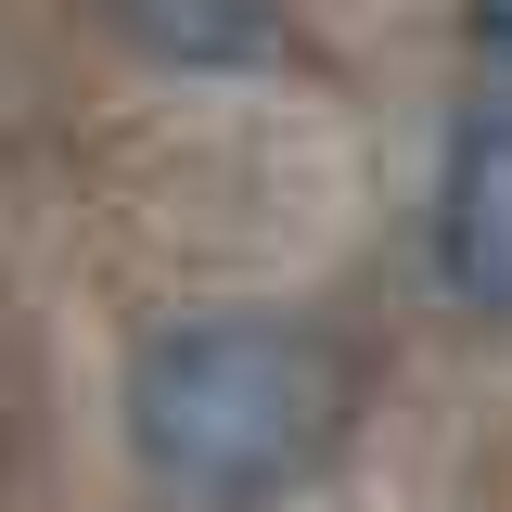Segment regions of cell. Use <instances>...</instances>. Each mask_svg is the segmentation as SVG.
Listing matches in <instances>:
<instances>
[{
  "instance_id": "2",
  "label": "cell",
  "mask_w": 512,
  "mask_h": 512,
  "mask_svg": "<svg viewBox=\"0 0 512 512\" xmlns=\"http://www.w3.org/2000/svg\"><path fill=\"white\" fill-rule=\"evenodd\" d=\"M436 256L474 308H512V116H474L436 192Z\"/></svg>"
},
{
  "instance_id": "3",
  "label": "cell",
  "mask_w": 512,
  "mask_h": 512,
  "mask_svg": "<svg viewBox=\"0 0 512 512\" xmlns=\"http://www.w3.org/2000/svg\"><path fill=\"white\" fill-rule=\"evenodd\" d=\"M116 13L180 64H256L269 52V0H116Z\"/></svg>"
},
{
  "instance_id": "1",
  "label": "cell",
  "mask_w": 512,
  "mask_h": 512,
  "mask_svg": "<svg viewBox=\"0 0 512 512\" xmlns=\"http://www.w3.org/2000/svg\"><path fill=\"white\" fill-rule=\"evenodd\" d=\"M333 410H346V384L320 359V333L269 308L167 320L128 372V448L167 512H269L333 448Z\"/></svg>"
},
{
  "instance_id": "4",
  "label": "cell",
  "mask_w": 512,
  "mask_h": 512,
  "mask_svg": "<svg viewBox=\"0 0 512 512\" xmlns=\"http://www.w3.org/2000/svg\"><path fill=\"white\" fill-rule=\"evenodd\" d=\"M487 26H500V39H512V0H487Z\"/></svg>"
}]
</instances>
